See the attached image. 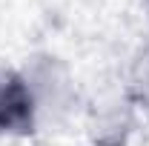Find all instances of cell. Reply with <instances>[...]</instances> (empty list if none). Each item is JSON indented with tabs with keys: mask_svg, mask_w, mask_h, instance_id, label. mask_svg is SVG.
I'll use <instances>...</instances> for the list:
<instances>
[{
	"mask_svg": "<svg viewBox=\"0 0 149 146\" xmlns=\"http://www.w3.org/2000/svg\"><path fill=\"white\" fill-rule=\"evenodd\" d=\"M37 100L26 74L0 66V138H23L37 126Z\"/></svg>",
	"mask_w": 149,
	"mask_h": 146,
	"instance_id": "cell-1",
	"label": "cell"
},
{
	"mask_svg": "<svg viewBox=\"0 0 149 146\" xmlns=\"http://www.w3.org/2000/svg\"><path fill=\"white\" fill-rule=\"evenodd\" d=\"M126 100L138 109L149 112V43L138 49L126 74Z\"/></svg>",
	"mask_w": 149,
	"mask_h": 146,
	"instance_id": "cell-2",
	"label": "cell"
},
{
	"mask_svg": "<svg viewBox=\"0 0 149 146\" xmlns=\"http://www.w3.org/2000/svg\"><path fill=\"white\" fill-rule=\"evenodd\" d=\"M146 9H149V0H146Z\"/></svg>",
	"mask_w": 149,
	"mask_h": 146,
	"instance_id": "cell-3",
	"label": "cell"
}]
</instances>
